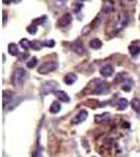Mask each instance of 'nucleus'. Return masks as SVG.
<instances>
[{
  "label": "nucleus",
  "instance_id": "1",
  "mask_svg": "<svg viewBox=\"0 0 140 157\" xmlns=\"http://www.w3.org/2000/svg\"><path fill=\"white\" fill-rule=\"evenodd\" d=\"M25 78H27V71H25L24 68L18 67L14 70L12 75V84L14 87L20 88L22 87L25 82Z\"/></svg>",
  "mask_w": 140,
  "mask_h": 157
},
{
  "label": "nucleus",
  "instance_id": "2",
  "mask_svg": "<svg viewBox=\"0 0 140 157\" xmlns=\"http://www.w3.org/2000/svg\"><path fill=\"white\" fill-rule=\"evenodd\" d=\"M129 20H130V17L128 15V13L126 12H121L119 14L118 18H117L115 24H114V27H113V34L116 35L118 33H120L126 25L129 24Z\"/></svg>",
  "mask_w": 140,
  "mask_h": 157
},
{
  "label": "nucleus",
  "instance_id": "3",
  "mask_svg": "<svg viewBox=\"0 0 140 157\" xmlns=\"http://www.w3.org/2000/svg\"><path fill=\"white\" fill-rule=\"evenodd\" d=\"M59 88V84H58L56 81H47L41 87V94L42 95H47L49 93H54L56 90Z\"/></svg>",
  "mask_w": 140,
  "mask_h": 157
},
{
  "label": "nucleus",
  "instance_id": "4",
  "mask_svg": "<svg viewBox=\"0 0 140 157\" xmlns=\"http://www.w3.org/2000/svg\"><path fill=\"white\" fill-rule=\"evenodd\" d=\"M58 68V63L54 61H50V62H44L43 64L38 68V72L40 75H47L49 72H52Z\"/></svg>",
  "mask_w": 140,
  "mask_h": 157
},
{
  "label": "nucleus",
  "instance_id": "5",
  "mask_svg": "<svg viewBox=\"0 0 140 157\" xmlns=\"http://www.w3.org/2000/svg\"><path fill=\"white\" fill-rule=\"evenodd\" d=\"M23 48L25 49H29V48H32L34 50H39L40 49V46H42V43H39V42H32L27 39H22L21 41L19 43Z\"/></svg>",
  "mask_w": 140,
  "mask_h": 157
},
{
  "label": "nucleus",
  "instance_id": "6",
  "mask_svg": "<svg viewBox=\"0 0 140 157\" xmlns=\"http://www.w3.org/2000/svg\"><path fill=\"white\" fill-rule=\"evenodd\" d=\"M72 22V15L70 13H67V14L63 15L61 18H59L57 22V26L58 27H65L68 26V24H71Z\"/></svg>",
  "mask_w": 140,
  "mask_h": 157
},
{
  "label": "nucleus",
  "instance_id": "7",
  "mask_svg": "<svg viewBox=\"0 0 140 157\" xmlns=\"http://www.w3.org/2000/svg\"><path fill=\"white\" fill-rule=\"evenodd\" d=\"M88 115H89L88 111H86V110H81L80 112L78 113V114L72 120V124H73V125H78V124L83 123V121L88 118Z\"/></svg>",
  "mask_w": 140,
  "mask_h": 157
},
{
  "label": "nucleus",
  "instance_id": "8",
  "mask_svg": "<svg viewBox=\"0 0 140 157\" xmlns=\"http://www.w3.org/2000/svg\"><path fill=\"white\" fill-rule=\"evenodd\" d=\"M109 88H110L109 84H106V83H104V82H101L100 84L95 88V90L93 91V93L94 94H103V93L108 92Z\"/></svg>",
  "mask_w": 140,
  "mask_h": 157
},
{
  "label": "nucleus",
  "instance_id": "9",
  "mask_svg": "<svg viewBox=\"0 0 140 157\" xmlns=\"http://www.w3.org/2000/svg\"><path fill=\"white\" fill-rule=\"evenodd\" d=\"M113 73H114V68L110 64L105 65V66H103L100 69V75H102V77H104V78L111 77V75H113Z\"/></svg>",
  "mask_w": 140,
  "mask_h": 157
},
{
  "label": "nucleus",
  "instance_id": "10",
  "mask_svg": "<svg viewBox=\"0 0 140 157\" xmlns=\"http://www.w3.org/2000/svg\"><path fill=\"white\" fill-rule=\"evenodd\" d=\"M110 120H111V114L109 112H104V113H101V114L95 115V121H96V123H98V124L108 123Z\"/></svg>",
  "mask_w": 140,
  "mask_h": 157
},
{
  "label": "nucleus",
  "instance_id": "11",
  "mask_svg": "<svg viewBox=\"0 0 140 157\" xmlns=\"http://www.w3.org/2000/svg\"><path fill=\"white\" fill-rule=\"evenodd\" d=\"M54 94L57 97V98H59V101H62V102H64V103H68L71 101L68 93L62 90H56L54 92Z\"/></svg>",
  "mask_w": 140,
  "mask_h": 157
},
{
  "label": "nucleus",
  "instance_id": "12",
  "mask_svg": "<svg viewBox=\"0 0 140 157\" xmlns=\"http://www.w3.org/2000/svg\"><path fill=\"white\" fill-rule=\"evenodd\" d=\"M64 83L67 85H73L74 83L77 81V75H75V73H73V72H70V73H68L67 75L64 77Z\"/></svg>",
  "mask_w": 140,
  "mask_h": 157
},
{
  "label": "nucleus",
  "instance_id": "13",
  "mask_svg": "<svg viewBox=\"0 0 140 157\" xmlns=\"http://www.w3.org/2000/svg\"><path fill=\"white\" fill-rule=\"evenodd\" d=\"M72 49L76 52V54H78V55H82L83 52H84V49H83V46H82V43H81L80 41L74 42L73 44H72Z\"/></svg>",
  "mask_w": 140,
  "mask_h": 157
},
{
  "label": "nucleus",
  "instance_id": "14",
  "mask_svg": "<svg viewBox=\"0 0 140 157\" xmlns=\"http://www.w3.org/2000/svg\"><path fill=\"white\" fill-rule=\"evenodd\" d=\"M7 50H9L10 55L12 56H19V49H18V45L15 44V43H11V44H9V46H7Z\"/></svg>",
  "mask_w": 140,
  "mask_h": 157
},
{
  "label": "nucleus",
  "instance_id": "15",
  "mask_svg": "<svg viewBox=\"0 0 140 157\" xmlns=\"http://www.w3.org/2000/svg\"><path fill=\"white\" fill-rule=\"evenodd\" d=\"M131 106L132 109H133L137 114H140V100H138V98H133L131 102Z\"/></svg>",
  "mask_w": 140,
  "mask_h": 157
},
{
  "label": "nucleus",
  "instance_id": "16",
  "mask_svg": "<svg viewBox=\"0 0 140 157\" xmlns=\"http://www.w3.org/2000/svg\"><path fill=\"white\" fill-rule=\"evenodd\" d=\"M129 52H131V55L133 56V57L137 58L138 55L140 54V46H138V45H130Z\"/></svg>",
  "mask_w": 140,
  "mask_h": 157
},
{
  "label": "nucleus",
  "instance_id": "17",
  "mask_svg": "<svg viewBox=\"0 0 140 157\" xmlns=\"http://www.w3.org/2000/svg\"><path fill=\"white\" fill-rule=\"evenodd\" d=\"M128 106H129V102L126 98H120V100L118 101V103H117V109H118L119 111H122V110H124V109H126Z\"/></svg>",
  "mask_w": 140,
  "mask_h": 157
},
{
  "label": "nucleus",
  "instance_id": "18",
  "mask_svg": "<svg viewBox=\"0 0 140 157\" xmlns=\"http://www.w3.org/2000/svg\"><path fill=\"white\" fill-rule=\"evenodd\" d=\"M90 46H91V48H93V49H99L102 46V42L99 39H97V38H95V39L90 41Z\"/></svg>",
  "mask_w": 140,
  "mask_h": 157
},
{
  "label": "nucleus",
  "instance_id": "19",
  "mask_svg": "<svg viewBox=\"0 0 140 157\" xmlns=\"http://www.w3.org/2000/svg\"><path fill=\"white\" fill-rule=\"evenodd\" d=\"M60 110H61L60 103L59 102H53L52 105H51V107H50L51 113H54V114H56V113H58Z\"/></svg>",
  "mask_w": 140,
  "mask_h": 157
},
{
  "label": "nucleus",
  "instance_id": "20",
  "mask_svg": "<svg viewBox=\"0 0 140 157\" xmlns=\"http://www.w3.org/2000/svg\"><path fill=\"white\" fill-rule=\"evenodd\" d=\"M42 156V149L39 145V139L37 141V147L35 148L34 152H33V157H41Z\"/></svg>",
  "mask_w": 140,
  "mask_h": 157
},
{
  "label": "nucleus",
  "instance_id": "21",
  "mask_svg": "<svg viewBox=\"0 0 140 157\" xmlns=\"http://www.w3.org/2000/svg\"><path fill=\"white\" fill-rule=\"evenodd\" d=\"M27 33H29V34H31V35H35V34L37 33V25H36V24H34V23H32L31 25H29V26H27Z\"/></svg>",
  "mask_w": 140,
  "mask_h": 157
},
{
  "label": "nucleus",
  "instance_id": "22",
  "mask_svg": "<svg viewBox=\"0 0 140 157\" xmlns=\"http://www.w3.org/2000/svg\"><path fill=\"white\" fill-rule=\"evenodd\" d=\"M37 62H38L37 58H32V59L27 63V66L29 68H34L37 65Z\"/></svg>",
  "mask_w": 140,
  "mask_h": 157
},
{
  "label": "nucleus",
  "instance_id": "23",
  "mask_svg": "<svg viewBox=\"0 0 140 157\" xmlns=\"http://www.w3.org/2000/svg\"><path fill=\"white\" fill-rule=\"evenodd\" d=\"M42 45L45 47H54L55 46V41L54 40H45V41L42 43Z\"/></svg>",
  "mask_w": 140,
  "mask_h": 157
},
{
  "label": "nucleus",
  "instance_id": "24",
  "mask_svg": "<svg viewBox=\"0 0 140 157\" xmlns=\"http://www.w3.org/2000/svg\"><path fill=\"white\" fill-rule=\"evenodd\" d=\"M44 20H47V17L43 16V17H40V18H38L36 20H34V21H33V23L36 24L37 26H38L39 24H43V23H44Z\"/></svg>",
  "mask_w": 140,
  "mask_h": 157
},
{
  "label": "nucleus",
  "instance_id": "25",
  "mask_svg": "<svg viewBox=\"0 0 140 157\" xmlns=\"http://www.w3.org/2000/svg\"><path fill=\"white\" fill-rule=\"evenodd\" d=\"M82 6H83L82 2H75V6H74V10H75L76 13H78V12H79V10Z\"/></svg>",
  "mask_w": 140,
  "mask_h": 157
},
{
  "label": "nucleus",
  "instance_id": "26",
  "mask_svg": "<svg viewBox=\"0 0 140 157\" xmlns=\"http://www.w3.org/2000/svg\"><path fill=\"white\" fill-rule=\"evenodd\" d=\"M122 90H123V91H126V92H130V91H131V86H129V85L122 86Z\"/></svg>",
  "mask_w": 140,
  "mask_h": 157
},
{
  "label": "nucleus",
  "instance_id": "27",
  "mask_svg": "<svg viewBox=\"0 0 140 157\" xmlns=\"http://www.w3.org/2000/svg\"><path fill=\"white\" fill-rule=\"evenodd\" d=\"M22 56L20 57V60H24V59H27V57H29V54L27 52H24V54H21Z\"/></svg>",
  "mask_w": 140,
  "mask_h": 157
},
{
  "label": "nucleus",
  "instance_id": "28",
  "mask_svg": "<svg viewBox=\"0 0 140 157\" xmlns=\"http://www.w3.org/2000/svg\"><path fill=\"white\" fill-rule=\"evenodd\" d=\"M94 157H95V156H94Z\"/></svg>",
  "mask_w": 140,
  "mask_h": 157
}]
</instances>
